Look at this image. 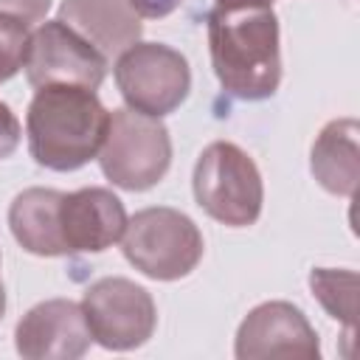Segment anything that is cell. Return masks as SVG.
Masks as SVG:
<instances>
[{
	"mask_svg": "<svg viewBox=\"0 0 360 360\" xmlns=\"http://www.w3.org/2000/svg\"><path fill=\"white\" fill-rule=\"evenodd\" d=\"M357 121L335 118L329 121L312 143L309 169L315 180L338 197H354L360 180V149H357Z\"/></svg>",
	"mask_w": 360,
	"mask_h": 360,
	"instance_id": "cell-13",
	"label": "cell"
},
{
	"mask_svg": "<svg viewBox=\"0 0 360 360\" xmlns=\"http://www.w3.org/2000/svg\"><path fill=\"white\" fill-rule=\"evenodd\" d=\"M22 70L34 87L82 84L96 90L104 82L107 56L56 17L31 31Z\"/></svg>",
	"mask_w": 360,
	"mask_h": 360,
	"instance_id": "cell-8",
	"label": "cell"
},
{
	"mask_svg": "<svg viewBox=\"0 0 360 360\" xmlns=\"http://www.w3.org/2000/svg\"><path fill=\"white\" fill-rule=\"evenodd\" d=\"M127 228L124 202L101 186L62 194L59 231L68 253H101L112 248Z\"/></svg>",
	"mask_w": 360,
	"mask_h": 360,
	"instance_id": "cell-11",
	"label": "cell"
},
{
	"mask_svg": "<svg viewBox=\"0 0 360 360\" xmlns=\"http://www.w3.org/2000/svg\"><path fill=\"white\" fill-rule=\"evenodd\" d=\"M233 352L239 360H318L321 343L298 307L264 301L239 323Z\"/></svg>",
	"mask_w": 360,
	"mask_h": 360,
	"instance_id": "cell-9",
	"label": "cell"
},
{
	"mask_svg": "<svg viewBox=\"0 0 360 360\" xmlns=\"http://www.w3.org/2000/svg\"><path fill=\"white\" fill-rule=\"evenodd\" d=\"M191 188L197 205L228 228H248L262 214L264 186L259 166L231 141H214L200 152Z\"/></svg>",
	"mask_w": 360,
	"mask_h": 360,
	"instance_id": "cell-3",
	"label": "cell"
},
{
	"mask_svg": "<svg viewBox=\"0 0 360 360\" xmlns=\"http://www.w3.org/2000/svg\"><path fill=\"white\" fill-rule=\"evenodd\" d=\"M121 250L127 262L155 281H177L202 259V233L177 208L152 205L127 219Z\"/></svg>",
	"mask_w": 360,
	"mask_h": 360,
	"instance_id": "cell-4",
	"label": "cell"
},
{
	"mask_svg": "<svg viewBox=\"0 0 360 360\" xmlns=\"http://www.w3.org/2000/svg\"><path fill=\"white\" fill-rule=\"evenodd\" d=\"M48 8H51V0H0V14L17 17L28 25L45 20Z\"/></svg>",
	"mask_w": 360,
	"mask_h": 360,
	"instance_id": "cell-17",
	"label": "cell"
},
{
	"mask_svg": "<svg viewBox=\"0 0 360 360\" xmlns=\"http://www.w3.org/2000/svg\"><path fill=\"white\" fill-rule=\"evenodd\" d=\"M262 3H273V0H262Z\"/></svg>",
	"mask_w": 360,
	"mask_h": 360,
	"instance_id": "cell-21",
	"label": "cell"
},
{
	"mask_svg": "<svg viewBox=\"0 0 360 360\" xmlns=\"http://www.w3.org/2000/svg\"><path fill=\"white\" fill-rule=\"evenodd\" d=\"M110 127V110L96 90L82 84H48L37 87L25 135L31 158L53 172H73L98 158Z\"/></svg>",
	"mask_w": 360,
	"mask_h": 360,
	"instance_id": "cell-2",
	"label": "cell"
},
{
	"mask_svg": "<svg viewBox=\"0 0 360 360\" xmlns=\"http://www.w3.org/2000/svg\"><path fill=\"white\" fill-rule=\"evenodd\" d=\"M59 20L107 59L141 39V14L129 0H62Z\"/></svg>",
	"mask_w": 360,
	"mask_h": 360,
	"instance_id": "cell-12",
	"label": "cell"
},
{
	"mask_svg": "<svg viewBox=\"0 0 360 360\" xmlns=\"http://www.w3.org/2000/svg\"><path fill=\"white\" fill-rule=\"evenodd\" d=\"M3 312H6V290H3V281H0V321H3Z\"/></svg>",
	"mask_w": 360,
	"mask_h": 360,
	"instance_id": "cell-20",
	"label": "cell"
},
{
	"mask_svg": "<svg viewBox=\"0 0 360 360\" xmlns=\"http://www.w3.org/2000/svg\"><path fill=\"white\" fill-rule=\"evenodd\" d=\"M59 202L56 188H25L14 197L8 208V225L22 250L34 256H65V242L59 231Z\"/></svg>",
	"mask_w": 360,
	"mask_h": 360,
	"instance_id": "cell-14",
	"label": "cell"
},
{
	"mask_svg": "<svg viewBox=\"0 0 360 360\" xmlns=\"http://www.w3.org/2000/svg\"><path fill=\"white\" fill-rule=\"evenodd\" d=\"M20 135H22V129H20L17 115L11 112V107L6 101H0V160L8 158L20 146Z\"/></svg>",
	"mask_w": 360,
	"mask_h": 360,
	"instance_id": "cell-18",
	"label": "cell"
},
{
	"mask_svg": "<svg viewBox=\"0 0 360 360\" xmlns=\"http://www.w3.org/2000/svg\"><path fill=\"white\" fill-rule=\"evenodd\" d=\"M28 37H31L28 22L0 14V84L22 68Z\"/></svg>",
	"mask_w": 360,
	"mask_h": 360,
	"instance_id": "cell-16",
	"label": "cell"
},
{
	"mask_svg": "<svg viewBox=\"0 0 360 360\" xmlns=\"http://www.w3.org/2000/svg\"><path fill=\"white\" fill-rule=\"evenodd\" d=\"M90 340L82 304L70 298L31 307L14 329V346L25 360H76L90 349Z\"/></svg>",
	"mask_w": 360,
	"mask_h": 360,
	"instance_id": "cell-10",
	"label": "cell"
},
{
	"mask_svg": "<svg viewBox=\"0 0 360 360\" xmlns=\"http://www.w3.org/2000/svg\"><path fill=\"white\" fill-rule=\"evenodd\" d=\"M104 177L127 191L158 186L172 163V138L160 118L138 110H112L104 143L98 149Z\"/></svg>",
	"mask_w": 360,
	"mask_h": 360,
	"instance_id": "cell-5",
	"label": "cell"
},
{
	"mask_svg": "<svg viewBox=\"0 0 360 360\" xmlns=\"http://www.w3.org/2000/svg\"><path fill=\"white\" fill-rule=\"evenodd\" d=\"M208 51L225 93L262 101L278 90L281 48L273 3L217 0L208 11Z\"/></svg>",
	"mask_w": 360,
	"mask_h": 360,
	"instance_id": "cell-1",
	"label": "cell"
},
{
	"mask_svg": "<svg viewBox=\"0 0 360 360\" xmlns=\"http://www.w3.org/2000/svg\"><path fill=\"white\" fill-rule=\"evenodd\" d=\"M82 312L90 338L112 352L143 346L158 326V309L149 290L121 276H107L90 284L82 295Z\"/></svg>",
	"mask_w": 360,
	"mask_h": 360,
	"instance_id": "cell-7",
	"label": "cell"
},
{
	"mask_svg": "<svg viewBox=\"0 0 360 360\" xmlns=\"http://www.w3.org/2000/svg\"><path fill=\"white\" fill-rule=\"evenodd\" d=\"M309 287L321 307L346 323L349 335H354L357 323V273L354 270H332V267H318L309 273Z\"/></svg>",
	"mask_w": 360,
	"mask_h": 360,
	"instance_id": "cell-15",
	"label": "cell"
},
{
	"mask_svg": "<svg viewBox=\"0 0 360 360\" xmlns=\"http://www.w3.org/2000/svg\"><path fill=\"white\" fill-rule=\"evenodd\" d=\"M129 6L141 14V17H166V14H172L177 6H180V0H129Z\"/></svg>",
	"mask_w": 360,
	"mask_h": 360,
	"instance_id": "cell-19",
	"label": "cell"
},
{
	"mask_svg": "<svg viewBox=\"0 0 360 360\" xmlns=\"http://www.w3.org/2000/svg\"><path fill=\"white\" fill-rule=\"evenodd\" d=\"M112 73L127 107L155 118L174 112L191 90L186 56L163 42L129 45L115 56Z\"/></svg>",
	"mask_w": 360,
	"mask_h": 360,
	"instance_id": "cell-6",
	"label": "cell"
}]
</instances>
